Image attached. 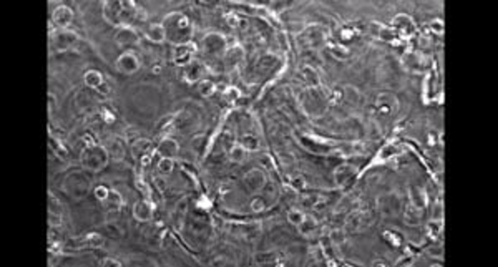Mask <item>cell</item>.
I'll return each instance as SVG.
<instances>
[{
    "mask_svg": "<svg viewBox=\"0 0 498 267\" xmlns=\"http://www.w3.org/2000/svg\"><path fill=\"white\" fill-rule=\"evenodd\" d=\"M160 23L165 31V41L174 46L192 41V24L184 13L179 11L169 13L162 18Z\"/></svg>",
    "mask_w": 498,
    "mask_h": 267,
    "instance_id": "6da1fadb",
    "label": "cell"
},
{
    "mask_svg": "<svg viewBox=\"0 0 498 267\" xmlns=\"http://www.w3.org/2000/svg\"><path fill=\"white\" fill-rule=\"evenodd\" d=\"M182 77L188 83H193L199 78L201 69L199 63L193 59L183 68Z\"/></svg>",
    "mask_w": 498,
    "mask_h": 267,
    "instance_id": "8fae6325",
    "label": "cell"
},
{
    "mask_svg": "<svg viewBox=\"0 0 498 267\" xmlns=\"http://www.w3.org/2000/svg\"><path fill=\"white\" fill-rule=\"evenodd\" d=\"M160 67L157 66L156 67H154V68H153V72L154 73L157 74L159 72H160Z\"/></svg>",
    "mask_w": 498,
    "mask_h": 267,
    "instance_id": "cb8c5ba5",
    "label": "cell"
},
{
    "mask_svg": "<svg viewBox=\"0 0 498 267\" xmlns=\"http://www.w3.org/2000/svg\"><path fill=\"white\" fill-rule=\"evenodd\" d=\"M104 208L109 212H117L121 210L123 198L117 191L111 189L107 198L102 201Z\"/></svg>",
    "mask_w": 498,
    "mask_h": 267,
    "instance_id": "7c38bea8",
    "label": "cell"
},
{
    "mask_svg": "<svg viewBox=\"0 0 498 267\" xmlns=\"http://www.w3.org/2000/svg\"><path fill=\"white\" fill-rule=\"evenodd\" d=\"M134 218L140 222H146L153 217V209L150 203L145 200H138L132 209Z\"/></svg>",
    "mask_w": 498,
    "mask_h": 267,
    "instance_id": "ba28073f",
    "label": "cell"
},
{
    "mask_svg": "<svg viewBox=\"0 0 498 267\" xmlns=\"http://www.w3.org/2000/svg\"><path fill=\"white\" fill-rule=\"evenodd\" d=\"M96 90L99 91L100 93L107 94L109 92L110 89L108 85L104 81L103 83L96 89Z\"/></svg>",
    "mask_w": 498,
    "mask_h": 267,
    "instance_id": "7402d4cb",
    "label": "cell"
},
{
    "mask_svg": "<svg viewBox=\"0 0 498 267\" xmlns=\"http://www.w3.org/2000/svg\"><path fill=\"white\" fill-rule=\"evenodd\" d=\"M158 167L160 171L163 173H170L174 168L173 159L162 157L158 162Z\"/></svg>",
    "mask_w": 498,
    "mask_h": 267,
    "instance_id": "2e32d148",
    "label": "cell"
},
{
    "mask_svg": "<svg viewBox=\"0 0 498 267\" xmlns=\"http://www.w3.org/2000/svg\"><path fill=\"white\" fill-rule=\"evenodd\" d=\"M74 18L72 10L65 5L56 7L52 14V19L54 24L62 29H65L72 23Z\"/></svg>",
    "mask_w": 498,
    "mask_h": 267,
    "instance_id": "52a82bcc",
    "label": "cell"
},
{
    "mask_svg": "<svg viewBox=\"0 0 498 267\" xmlns=\"http://www.w3.org/2000/svg\"><path fill=\"white\" fill-rule=\"evenodd\" d=\"M114 39L119 46L129 47L138 45L140 37L132 26H129L119 28L114 36Z\"/></svg>",
    "mask_w": 498,
    "mask_h": 267,
    "instance_id": "5b68a950",
    "label": "cell"
},
{
    "mask_svg": "<svg viewBox=\"0 0 498 267\" xmlns=\"http://www.w3.org/2000/svg\"><path fill=\"white\" fill-rule=\"evenodd\" d=\"M84 80L87 86L95 89L104 82L102 74L96 70L87 71L84 76Z\"/></svg>",
    "mask_w": 498,
    "mask_h": 267,
    "instance_id": "5bb4252c",
    "label": "cell"
},
{
    "mask_svg": "<svg viewBox=\"0 0 498 267\" xmlns=\"http://www.w3.org/2000/svg\"><path fill=\"white\" fill-rule=\"evenodd\" d=\"M173 116L169 114L161 118L157 123L155 127L158 130L167 126L173 121Z\"/></svg>",
    "mask_w": 498,
    "mask_h": 267,
    "instance_id": "ffe728a7",
    "label": "cell"
},
{
    "mask_svg": "<svg viewBox=\"0 0 498 267\" xmlns=\"http://www.w3.org/2000/svg\"><path fill=\"white\" fill-rule=\"evenodd\" d=\"M152 146L151 142L145 138L136 140L131 147V152L134 158L142 159L150 152Z\"/></svg>",
    "mask_w": 498,
    "mask_h": 267,
    "instance_id": "4fadbf2b",
    "label": "cell"
},
{
    "mask_svg": "<svg viewBox=\"0 0 498 267\" xmlns=\"http://www.w3.org/2000/svg\"><path fill=\"white\" fill-rule=\"evenodd\" d=\"M109 190L104 186L100 185L97 187L94 191L95 197L101 202L107 196Z\"/></svg>",
    "mask_w": 498,
    "mask_h": 267,
    "instance_id": "ac0fdd59",
    "label": "cell"
},
{
    "mask_svg": "<svg viewBox=\"0 0 498 267\" xmlns=\"http://www.w3.org/2000/svg\"><path fill=\"white\" fill-rule=\"evenodd\" d=\"M195 52V45L192 41L174 46L172 54L174 64L183 68L193 59L192 56Z\"/></svg>",
    "mask_w": 498,
    "mask_h": 267,
    "instance_id": "8992f818",
    "label": "cell"
},
{
    "mask_svg": "<svg viewBox=\"0 0 498 267\" xmlns=\"http://www.w3.org/2000/svg\"><path fill=\"white\" fill-rule=\"evenodd\" d=\"M143 34L145 38L154 43H161L165 41V34L160 23L149 24L144 29Z\"/></svg>",
    "mask_w": 498,
    "mask_h": 267,
    "instance_id": "9c48e42d",
    "label": "cell"
},
{
    "mask_svg": "<svg viewBox=\"0 0 498 267\" xmlns=\"http://www.w3.org/2000/svg\"><path fill=\"white\" fill-rule=\"evenodd\" d=\"M179 146L175 140L170 138H165L159 142L157 148L158 154L162 157L173 159L178 153Z\"/></svg>",
    "mask_w": 498,
    "mask_h": 267,
    "instance_id": "30bf717a",
    "label": "cell"
},
{
    "mask_svg": "<svg viewBox=\"0 0 498 267\" xmlns=\"http://www.w3.org/2000/svg\"><path fill=\"white\" fill-rule=\"evenodd\" d=\"M103 118L107 122H112L114 119V116L108 111L105 110L103 113Z\"/></svg>",
    "mask_w": 498,
    "mask_h": 267,
    "instance_id": "603a6c76",
    "label": "cell"
},
{
    "mask_svg": "<svg viewBox=\"0 0 498 267\" xmlns=\"http://www.w3.org/2000/svg\"><path fill=\"white\" fill-rule=\"evenodd\" d=\"M102 266L103 267H120L122 266V264L120 262L115 259L106 258L103 260Z\"/></svg>",
    "mask_w": 498,
    "mask_h": 267,
    "instance_id": "44dd1931",
    "label": "cell"
},
{
    "mask_svg": "<svg viewBox=\"0 0 498 267\" xmlns=\"http://www.w3.org/2000/svg\"><path fill=\"white\" fill-rule=\"evenodd\" d=\"M336 172V180L340 185H345L353 178L356 171L350 166H344Z\"/></svg>",
    "mask_w": 498,
    "mask_h": 267,
    "instance_id": "9a60e30c",
    "label": "cell"
},
{
    "mask_svg": "<svg viewBox=\"0 0 498 267\" xmlns=\"http://www.w3.org/2000/svg\"><path fill=\"white\" fill-rule=\"evenodd\" d=\"M108 159V152L104 147L93 144L87 146L82 150L80 160L85 168L96 172L106 166Z\"/></svg>",
    "mask_w": 498,
    "mask_h": 267,
    "instance_id": "3957f363",
    "label": "cell"
},
{
    "mask_svg": "<svg viewBox=\"0 0 498 267\" xmlns=\"http://www.w3.org/2000/svg\"><path fill=\"white\" fill-rule=\"evenodd\" d=\"M304 215L297 210H292L288 214L289 221L294 225L298 226L303 220Z\"/></svg>",
    "mask_w": 498,
    "mask_h": 267,
    "instance_id": "e0dca14e",
    "label": "cell"
},
{
    "mask_svg": "<svg viewBox=\"0 0 498 267\" xmlns=\"http://www.w3.org/2000/svg\"><path fill=\"white\" fill-rule=\"evenodd\" d=\"M141 66V61L139 56L131 50L123 52L117 57L115 62L117 71L125 75L136 72Z\"/></svg>",
    "mask_w": 498,
    "mask_h": 267,
    "instance_id": "277c9868",
    "label": "cell"
},
{
    "mask_svg": "<svg viewBox=\"0 0 498 267\" xmlns=\"http://www.w3.org/2000/svg\"><path fill=\"white\" fill-rule=\"evenodd\" d=\"M113 157L117 160H121L124 154L123 147L119 143H114L111 149Z\"/></svg>",
    "mask_w": 498,
    "mask_h": 267,
    "instance_id": "d6986e66",
    "label": "cell"
},
{
    "mask_svg": "<svg viewBox=\"0 0 498 267\" xmlns=\"http://www.w3.org/2000/svg\"><path fill=\"white\" fill-rule=\"evenodd\" d=\"M138 7L133 0H105L102 5V15L112 26L119 28L132 26L137 20Z\"/></svg>",
    "mask_w": 498,
    "mask_h": 267,
    "instance_id": "7a4b0ae2",
    "label": "cell"
}]
</instances>
